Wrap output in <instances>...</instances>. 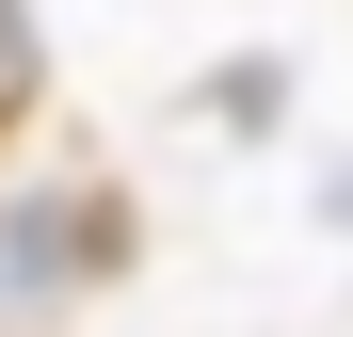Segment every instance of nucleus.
<instances>
[{
	"mask_svg": "<svg viewBox=\"0 0 353 337\" xmlns=\"http://www.w3.org/2000/svg\"><path fill=\"white\" fill-rule=\"evenodd\" d=\"M0 337H17V273H0Z\"/></svg>",
	"mask_w": 353,
	"mask_h": 337,
	"instance_id": "nucleus-2",
	"label": "nucleus"
},
{
	"mask_svg": "<svg viewBox=\"0 0 353 337\" xmlns=\"http://www.w3.org/2000/svg\"><path fill=\"white\" fill-rule=\"evenodd\" d=\"M17 96H32V17L0 0V112H17Z\"/></svg>",
	"mask_w": 353,
	"mask_h": 337,
	"instance_id": "nucleus-1",
	"label": "nucleus"
}]
</instances>
